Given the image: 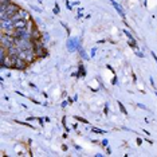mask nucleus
I'll list each match as a JSON object with an SVG mask.
<instances>
[{
    "mask_svg": "<svg viewBox=\"0 0 157 157\" xmlns=\"http://www.w3.org/2000/svg\"><path fill=\"white\" fill-rule=\"evenodd\" d=\"M19 11H20V7H19L18 4H15V3L11 2L10 4H8V7H7V10H5V12L0 15V20H4V19H11L14 15H16Z\"/></svg>",
    "mask_w": 157,
    "mask_h": 157,
    "instance_id": "obj_1",
    "label": "nucleus"
},
{
    "mask_svg": "<svg viewBox=\"0 0 157 157\" xmlns=\"http://www.w3.org/2000/svg\"><path fill=\"white\" fill-rule=\"evenodd\" d=\"M0 44H2V47H4L8 50L10 47L15 46V36H14L12 34L3 32L2 36H0Z\"/></svg>",
    "mask_w": 157,
    "mask_h": 157,
    "instance_id": "obj_2",
    "label": "nucleus"
},
{
    "mask_svg": "<svg viewBox=\"0 0 157 157\" xmlns=\"http://www.w3.org/2000/svg\"><path fill=\"white\" fill-rule=\"evenodd\" d=\"M18 56H20V58L26 59V61H27L28 63L34 62L36 58H38V56H36V54H35V51H34V48H27V50H22L20 53H19Z\"/></svg>",
    "mask_w": 157,
    "mask_h": 157,
    "instance_id": "obj_3",
    "label": "nucleus"
},
{
    "mask_svg": "<svg viewBox=\"0 0 157 157\" xmlns=\"http://www.w3.org/2000/svg\"><path fill=\"white\" fill-rule=\"evenodd\" d=\"M0 27L4 32L12 34L15 30V26H14V20L12 19H4V20H0Z\"/></svg>",
    "mask_w": 157,
    "mask_h": 157,
    "instance_id": "obj_4",
    "label": "nucleus"
},
{
    "mask_svg": "<svg viewBox=\"0 0 157 157\" xmlns=\"http://www.w3.org/2000/svg\"><path fill=\"white\" fill-rule=\"evenodd\" d=\"M35 42V44H34V51H35L36 56L38 58H43V56L47 55V53H46V48L43 47V44H42L41 39H38V41H34Z\"/></svg>",
    "mask_w": 157,
    "mask_h": 157,
    "instance_id": "obj_5",
    "label": "nucleus"
},
{
    "mask_svg": "<svg viewBox=\"0 0 157 157\" xmlns=\"http://www.w3.org/2000/svg\"><path fill=\"white\" fill-rule=\"evenodd\" d=\"M27 63L28 62L26 61V59L20 58V56L16 55L15 56V65H14V68H16V70H26L27 68Z\"/></svg>",
    "mask_w": 157,
    "mask_h": 157,
    "instance_id": "obj_6",
    "label": "nucleus"
},
{
    "mask_svg": "<svg viewBox=\"0 0 157 157\" xmlns=\"http://www.w3.org/2000/svg\"><path fill=\"white\" fill-rule=\"evenodd\" d=\"M14 65H15V56L7 55L4 61L0 63V66H2L3 68H14Z\"/></svg>",
    "mask_w": 157,
    "mask_h": 157,
    "instance_id": "obj_7",
    "label": "nucleus"
},
{
    "mask_svg": "<svg viewBox=\"0 0 157 157\" xmlns=\"http://www.w3.org/2000/svg\"><path fill=\"white\" fill-rule=\"evenodd\" d=\"M67 47L70 51H74V50H79V43H78V39L77 38H70L67 42Z\"/></svg>",
    "mask_w": 157,
    "mask_h": 157,
    "instance_id": "obj_8",
    "label": "nucleus"
},
{
    "mask_svg": "<svg viewBox=\"0 0 157 157\" xmlns=\"http://www.w3.org/2000/svg\"><path fill=\"white\" fill-rule=\"evenodd\" d=\"M110 2H112L113 7L116 8V11H117V12H118L119 15H121V18H122V19H125V12H124V11H122V7H121V5H119L118 3H116V2H114V0H110Z\"/></svg>",
    "mask_w": 157,
    "mask_h": 157,
    "instance_id": "obj_9",
    "label": "nucleus"
},
{
    "mask_svg": "<svg viewBox=\"0 0 157 157\" xmlns=\"http://www.w3.org/2000/svg\"><path fill=\"white\" fill-rule=\"evenodd\" d=\"M124 32H125V35L128 36V41H129V44L132 46V47H136V39L133 38V35H132V34H130L128 30H124Z\"/></svg>",
    "mask_w": 157,
    "mask_h": 157,
    "instance_id": "obj_10",
    "label": "nucleus"
},
{
    "mask_svg": "<svg viewBox=\"0 0 157 157\" xmlns=\"http://www.w3.org/2000/svg\"><path fill=\"white\" fill-rule=\"evenodd\" d=\"M14 26H15V30H16V28H23V27H27L28 22L23 20V19H19V20L14 22Z\"/></svg>",
    "mask_w": 157,
    "mask_h": 157,
    "instance_id": "obj_11",
    "label": "nucleus"
},
{
    "mask_svg": "<svg viewBox=\"0 0 157 157\" xmlns=\"http://www.w3.org/2000/svg\"><path fill=\"white\" fill-rule=\"evenodd\" d=\"M42 38V34L39 32L38 28H32V39L34 41H38V39Z\"/></svg>",
    "mask_w": 157,
    "mask_h": 157,
    "instance_id": "obj_12",
    "label": "nucleus"
},
{
    "mask_svg": "<svg viewBox=\"0 0 157 157\" xmlns=\"http://www.w3.org/2000/svg\"><path fill=\"white\" fill-rule=\"evenodd\" d=\"M79 53H81V55H82V58H85V59H86V61H87V59H89V58H90V56H89V55H87V54H86V53H85V51H83V50H82V48H81V47H79Z\"/></svg>",
    "mask_w": 157,
    "mask_h": 157,
    "instance_id": "obj_13",
    "label": "nucleus"
},
{
    "mask_svg": "<svg viewBox=\"0 0 157 157\" xmlns=\"http://www.w3.org/2000/svg\"><path fill=\"white\" fill-rule=\"evenodd\" d=\"M79 75H81V77H85V75H86V70L83 68V66H82V65L79 66Z\"/></svg>",
    "mask_w": 157,
    "mask_h": 157,
    "instance_id": "obj_14",
    "label": "nucleus"
},
{
    "mask_svg": "<svg viewBox=\"0 0 157 157\" xmlns=\"http://www.w3.org/2000/svg\"><path fill=\"white\" fill-rule=\"evenodd\" d=\"M118 105H119V109H121V112L124 113V114H128V112H126V109L124 107V105L121 104V102H118Z\"/></svg>",
    "mask_w": 157,
    "mask_h": 157,
    "instance_id": "obj_15",
    "label": "nucleus"
},
{
    "mask_svg": "<svg viewBox=\"0 0 157 157\" xmlns=\"http://www.w3.org/2000/svg\"><path fill=\"white\" fill-rule=\"evenodd\" d=\"M11 0H0V4H10Z\"/></svg>",
    "mask_w": 157,
    "mask_h": 157,
    "instance_id": "obj_16",
    "label": "nucleus"
},
{
    "mask_svg": "<svg viewBox=\"0 0 157 157\" xmlns=\"http://www.w3.org/2000/svg\"><path fill=\"white\" fill-rule=\"evenodd\" d=\"M54 12H55V14H58V12H59V7H58V4H55V8H54Z\"/></svg>",
    "mask_w": 157,
    "mask_h": 157,
    "instance_id": "obj_17",
    "label": "nucleus"
},
{
    "mask_svg": "<svg viewBox=\"0 0 157 157\" xmlns=\"http://www.w3.org/2000/svg\"><path fill=\"white\" fill-rule=\"evenodd\" d=\"M150 83H152V86L156 89V83H155V81H153V78H150Z\"/></svg>",
    "mask_w": 157,
    "mask_h": 157,
    "instance_id": "obj_18",
    "label": "nucleus"
},
{
    "mask_svg": "<svg viewBox=\"0 0 157 157\" xmlns=\"http://www.w3.org/2000/svg\"><path fill=\"white\" fill-rule=\"evenodd\" d=\"M93 132H97V133H104L102 130H99V129H95V128H93Z\"/></svg>",
    "mask_w": 157,
    "mask_h": 157,
    "instance_id": "obj_19",
    "label": "nucleus"
},
{
    "mask_svg": "<svg viewBox=\"0 0 157 157\" xmlns=\"http://www.w3.org/2000/svg\"><path fill=\"white\" fill-rule=\"evenodd\" d=\"M95 48H93V50H91V56H94V55H95Z\"/></svg>",
    "mask_w": 157,
    "mask_h": 157,
    "instance_id": "obj_20",
    "label": "nucleus"
},
{
    "mask_svg": "<svg viewBox=\"0 0 157 157\" xmlns=\"http://www.w3.org/2000/svg\"><path fill=\"white\" fill-rule=\"evenodd\" d=\"M102 144H104L105 146H107V144H109V142H107V140H104V141H102Z\"/></svg>",
    "mask_w": 157,
    "mask_h": 157,
    "instance_id": "obj_21",
    "label": "nucleus"
},
{
    "mask_svg": "<svg viewBox=\"0 0 157 157\" xmlns=\"http://www.w3.org/2000/svg\"><path fill=\"white\" fill-rule=\"evenodd\" d=\"M152 56H153V58H155V61H156V63H157V55H156L155 53H152Z\"/></svg>",
    "mask_w": 157,
    "mask_h": 157,
    "instance_id": "obj_22",
    "label": "nucleus"
},
{
    "mask_svg": "<svg viewBox=\"0 0 157 157\" xmlns=\"http://www.w3.org/2000/svg\"><path fill=\"white\" fill-rule=\"evenodd\" d=\"M43 38L46 39V41H48V39H50V36H48V35H47V34H44V35H43Z\"/></svg>",
    "mask_w": 157,
    "mask_h": 157,
    "instance_id": "obj_23",
    "label": "nucleus"
},
{
    "mask_svg": "<svg viewBox=\"0 0 157 157\" xmlns=\"http://www.w3.org/2000/svg\"><path fill=\"white\" fill-rule=\"evenodd\" d=\"M138 106H140V107H141V109H144V110H146V107H145V106H144V105H142V104H138Z\"/></svg>",
    "mask_w": 157,
    "mask_h": 157,
    "instance_id": "obj_24",
    "label": "nucleus"
},
{
    "mask_svg": "<svg viewBox=\"0 0 157 157\" xmlns=\"http://www.w3.org/2000/svg\"><path fill=\"white\" fill-rule=\"evenodd\" d=\"M65 106H67V102H66V101L62 102V107H65Z\"/></svg>",
    "mask_w": 157,
    "mask_h": 157,
    "instance_id": "obj_25",
    "label": "nucleus"
},
{
    "mask_svg": "<svg viewBox=\"0 0 157 157\" xmlns=\"http://www.w3.org/2000/svg\"><path fill=\"white\" fill-rule=\"evenodd\" d=\"M32 8H34V10H35V11H38V12H41V11H42L41 8H38V7H32Z\"/></svg>",
    "mask_w": 157,
    "mask_h": 157,
    "instance_id": "obj_26",
    "label": "nucleus"
},
{
    "mask_svg": "<svg viewBox=\"0 0 157 157\" xmlns=\"http://www.w3.org/2000/svg\"><path fill=\"white\" fill-rule=\"evenodd\" d=\"M156 95H157V91H156Z\"/></svg>",
    "mask_w": 157,
    "mask_h": 157,
    "instance_id": "obj_27",
    "label": "nucleus"
}]
</instances>
